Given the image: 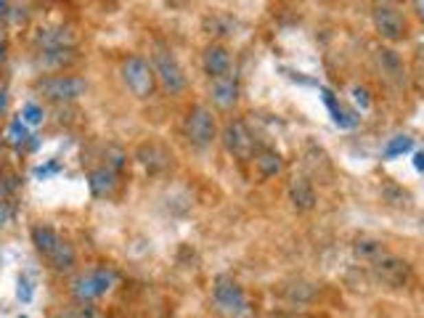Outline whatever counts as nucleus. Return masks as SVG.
<instances>
[{
	"mask_svg": "<svg viewBox=\"0 0 424 318\" xmlns=\"http://www.w3.org/2000/svg\"><path fill=\"white\" fill-rule=\"evenodd\" d=\"M32 244L35 249L51 262L54 271H72L74 262H77V255H74V247L67 239H61L51 225H35L32 228Z\"/></svg>",
	"mask_w": 424,
	"mask_h": 318,
	"instance_id": "1",
	"label": "nucleus"
},
{
	"mask_svg": "<svg viewBox=\"0 0 424 318\" xmlns=\"http://www.w3.org/2000/svg\"><path fill=\"white\" fill-rule=\"evenodd\" d=\"M212 299L218 305L225 318H244L249 313V302H247V295L239 286V281L234 276H218L215 279V286H212Z\"/></svg>",
	"mask_w": 424,
	"mask_h": 318,
	"instance_id": "2",
	"label": "nucleus"
},
{
	"mask_svg": "<svg viewBox=\"0 0 424 318\" xmlns=\"http://www.w3.org/2000/svg\"><path fill=\"white\" fill-rule=\"evenodd\" d=\"M37 91L45 95L48 101H74L88 91V82L82 77L74 75H51L37 80Z\"/></svg>",
	"mask_w": 424,
	"mask_h": 318,
	"instance_id": "3",
	"label": "nucleus"
},
{
	"mask_svg": "<svg viewBox=\"0 0 424 318\" xmlns=\"http://www.w3.org/2000/svg\"><path fill=\"white\" fill-rule=\"evenodd\" d=\"M371 19H374V27H377V32H379V38L382 40L398 43V40L406 38L408 21H406V16H403V11H401V8L390 5V3H382V5H377V8H374Z\"/></svg>",
	"mask_w": 424,
	"mask_h": 318,
	"instance_id": "4",
	"label": "nucleus"
},
{
	"mask_svg": "<svg viewBox=\"0 0 424 318\" xmlns=\"http://www.w3.org/2000/svg\"><path fill=\"white\" fill-rule=\"evenodd\" d=\"M122 80H125V85L133 91V95H138V98H148V95L154 93V69L148 67L146 58L141 56L125 58V64H122Z\"/></svg>",
	"mask_w": 424,
	"mask_h": 318,
	"instance_id": "5",
	"label": "nucleus"
},
{
	"mask_svg": "<svg viewBox=\"0 0 424 318\" xmlns=\"http://www.w3.org/2000/svg\"><path fill=\"white\" fill-rule=\"evenodd\" d=\"M186 135L197 149H207L218 135V125H215L212 112L204 109V106H194L188 112V120H186Z\"/></svg>",
	"mask_w": 424,
	"mask_h": 318,
	"instance_id": "6",
	"label": "nucleus"
},
{
	"mask_svg": "<svg viewBox=\"0 0 424 318\" xmlns=\"http://www.w3.org/2000/svg\"><path fill=\"white\" fill-rule=\"evenodd\" d=\"M151 61H154V67H151L154 77L162 80V85L170 93H181L186 88V75L181 69V64H178V58L172 56L170 51H165V48H159V51H154Z\"/></svg>",
	"mask_w": 424,
	"mask_h": 318,
	"instance_id": "7",
	"label": "nucleus"
},
{
	"mask_svg": "<svg viewBox=\"0 0 424 318\" xmlns=\"http://www.w3.org/2000/svg\"><path fill=\"white\" fill-rule=\"evenodd\" d=\"M371 271H374V276L382 281V284H390V286H403L411 276V265L406 260H401L398 255H392V252H382L377 260H371Z\"/></svg>",
	"mask_w": 424,
	"mask_h": 318,
	"instance_id": "8",
	"label": "nucleus"
},
{
	"mask_svg": "<svg viewBox=\"0 0 424 318\" xmlns=\"http://www.w3.org/2000/svg\"><path fill=\"white\" fill-rule=\"evenodd\" d=\"M111 284H114V273L107 271V268H98V271H91V273L74 279L72 292L80 302H91V299L107 295L111 289Z\"/></svg>",
	"mask_w": 424,
	"mask_h": 318,
	"instance_id": "9",
	"label": "nucleus"
},
{
	"mask_svg": "<svg viewBox=\"0 0 424 318\" xmlns=\"http://www.w3.org/2000/svg\"><path fill=\"white\" fill-rule=\"evenodd\" d=\"M223 144H225L228 154H234L236 159H252V154H255V138H252V133L247 130V125L241 120H234V122L225 125Z\"/></svg>",
	"mask_w": 424,
	"mask_h": 318,
	"instance_id": "10",
	"label": "nucleus"
},
{
	"mask_svg": "<svg viewBox=\"0 0 424 318\" xmlns=\"http://www.w3.org/2000/svg\"><path fill=\"white\" fill-rule=\"evenodd\" d=\"M202 64H204V72L212 77V80L231 75V54H228V48H225V45H221V43H212V45H207Z\"/></svg>",
	"mask_w": 424,
	"mask_h": 318,
	"instance_id": "11",
	"label": "nucleus"
},
{
	"mask_svg": "<svg viewBox=\"0 0 424 318\" xmlns=\"http://www.w3.org/2000/svg\"><path fill=\"white\" fill-rule=\"evenodd\" d=\"M210 98H212L215 106L231 109V106L239 101V82H236V77L225 75V77L212 80V85H210Z\"/></svg>",
	"mask_w": 424,
	"mask_h": 318,
	"instance_id": "12",
	"label": "nucleus"
},
{
	"mask_svg": "<svg viewBox=\"0 0 424 318\" xmlns=\"http://www.w3.org/2000/svg\"><path fill=\"white\" fill-rule=\"evenodd\" d=\"M289 196H292V205L297 209H302V212L315 207V188L305 175H295L289 181Z\"/></svg>",
	"mask_w": 424,
	"mask_h": 318,
	"instance_id": "13",
	"label": "nucleus"
},
{
	"mask_svg": "<svg viewBox=\"0 0 424 318\" xmlns=\"http://www.w3.org/2000/svg\"><path fill=\"white\" fill-rule=\"evenodd\" d=\"M37 45H43V51H56V48H72L74 32L64 27H51V30H40L37 32Z\"/></svg>",
	"mask_w": 424,
	"mask_h": 318,
	"instance_id": "14",
	"label": "nucleus"
},
{
	"mask_svg": "<svg viewBox=\"0 0 424 318\" xmlns=\"http://www.w3.org/2000/svg\"><path fill=\"white\" fill-rule=\"evenodd\" d=\"M321 98H324L326 109L332 112L334 125H339V128H355V125H358V117H355L350 109H345V106L334 98V93L329 91V88H321Z\"/></svg>",
	"mask_w": 424,
	"mask_h": 318,
	"instance_id": "15",
	"label": "nucleus"
},
{
	"mask_svg": "<svg viewBox=\"0 0 424 318\" xmlns=\"http://www.w3.org/2000/svg\"><path fill=\"white\" fill-rule=\"evenodd\" d=\"M88 186H91L96 196H109L114 186H117V175H114L111 168H96L88 175Z\"/></svg>",
	"mask_w": 424,
	"mask_h": 318,
	"instance_id": "16",
	"label": "nucleus"
},
{
	"mask_svg": "<svg viewBox=\"0 0 424 318\" xmlns=\"http://www.w3.org/2000/svg\"><path fill=\"white\" fill-rule=\"evenodd\" d=\"M138 159H141V165H146L148 170H162V168H167V162H170V154H167L162 146H157V144H146V146L138 149Z\"/></svg>",
	"mask_w": 424,
	"mask_h": 318,
	"instance_id": "17",
	"label": "nucleus"
},
{
	"mask_svg": "<svg viewBox=\"0 0 424 318\" xmlns=\"http://www.w3.org/2000/svg\"><path fill=\"white\" fill-rule=\"evenodd\" d=\"M255 165H258L263 178H274V175L281 172V157L274 154V151H263V154L255 157Z\"/></svg>",
	"mask_w": 424,
	"mask_h": 318,
	"instance_id": "18",
	"label": "nucleus"
},
{
	"mask_svg": "<svg viewBox=\"0 0 424 318\" xmlns=\"http://www.w3.org/2000/svg\"><path fill=\"white\" fill-rule=\"evenodd\" d=\"M353 252H355V258H361V260L371 262V260H377V258L385 252V244L374 242V239H361V242H355Z\"/></svg>",
	"mask_w": 424,
	"mask_h": 318,
	"instance_id": "19",
	"label": "nucleus"
},
{
	"mask_svg": "<svg viewBox=\"0 0 424 318\" xmlns=\"http://www.w3.org/2000/svg\"><path fill=\"white\" fill-rule=\"evenodd\" d=\"M414 149V141L408 138V135H398V138H392L388 146H385V159H392V157H398V154H406V151Z\"/></svg>",
	"mask_w": 424,
	"mask_h": 318,
	"instance_id": "20",
	"label": "nucleus"
},
{
	"mask_svg": "<svg viewBox=\"0 0 424 318\" xmlns=\"http://www.w3.org/2000/svg\"><path fill=\"white\" fill-rule=\"evenodd\" d=\"M40 61L45 64H67V61H74L72 48H56V51H43Z\"/></svg>",
	"mask_w": 424,
	"mask_h": 318,
	"instance_id": "21",
	"label": "nucleus"
},
{
	"mask_svg": "<svg viewBox=\"0 0 424 318\" xmlns=\"http://www.w3.org/2000/svg\"><path fill=\"white\" fill-rule=\"evenodd\" d=\"M379 64H382V69H388L392 75H403V67H401V61L395 56V51H379Z\"/></svg>",
	"mask_w": 424,
	"mask_h": 318,
	"instance_id": "22",
	"label": "nucleus"
},
{
	"mask_svg": "<svg viewBox=\"0 0 424 318\" xmlns=\"http://www.w3.org/2000/svg\"><path fill=\"white\" fill-rule=\"evenodd\" d=\"M21 122L24 125H40L43 122V109L37 104H27L24 112H21Z\"/></svg>",
	"mask_w": 424,
	"mask_h": 318,
	"instance_id": "23",
	"label": "nucleus"
},
{
	"mask_svg": "<svg viewBox=\"0 0 424 318\" xmlns=\"http://www.w3.org/2000/svg\"><path fill=\"white\" fill-rule=\"evenodd\" d=\"M8 141H11V144H24V141H27V128H24V122H21V120H14V122H11V128H8Z\"/></svg>",
	"mask_w": 424,
	"mask_h": 318,
	"instance_id": "24",
	"label": "nucleus"
},
{
	"mask_svg": "<svg viewBox=\"0 0 424 318\" xmlns=\"http://www.w3.org/2000/svg\"><path fill=\"white\" fill-rule=\"evenodd\" d=\"M56 318H96V316H93L91 308H82V305H80V308H69V310H61V313H58Z\"/></svg>",
	"mask_w": 424,
	"mask_h": 318,
	"instance_id": "25",
	"label": "nucleus"
},
{
	"mask_svg": "<svg viewBox=\"0 0 424 318\" xmlns=\"http://www.w3.org/2000/svg\"><path fill=\"white\" fill-rule=\"evenodd\" d=\"M16 295H19V299H21V302H30V299H32V286H30V281H27V279L19 281Z\"/></svg>",
	"mask_w": 424,
	"mask_h": 318,
	"instance_id": "26",
	"label": "nucleus"
},
{
	"mask_svg": "<svg viewBox=\"0 0 424 318\" xmlns=\"http://www.w3.org/2000/svg\"><path fill=\"white\" fill-rule=\"evenodd\" d=\"M353 98H355V104H361V109H369V93H366V88H353Z\"/></svg>",
	"mask_w": 424,
	"mask_h": 318,
	"instance_id": "27",
	"label": "nucleus"
},
{
	"mask_svg": "<svg viewBox=\"0 0 424 318\" xmlns=\"http://www.w3.org/2000/svg\"><path fill=\"white\" fill-rule=\"evenodd\" d=\"M8 218H11V205L8 202H0V225L8 223Z\"/></svg>",
	"mask_w": 424,
	"mask_h": 318,
	"instance_id": "28",
	"label": "nucleus"
},
{
	"mask_svg": "<svg viewBox=\"0 0 424 318\" xmlns=\"http://www.w3.org/2000/svg\"><path fill=\"white\" fill-rule=\"evenodd\" d=\"M5 106H8V91H5V88H0V114L5 112Z\"/></svg>",
	"mask_w": 424,
	"mask_h": 318,
	"instance_id": "29",
	"label": "nucleus"
},
{
	"mask_svg": "<svg viewBox=\"0 0 424 318\" xmlns=\"http://www.w3.org/2000/svg\"><path fill=\"white\" fill-rule=\"evenodd\" d=\"M414 168L419 170V172H424V151H419V154L414 157Z\"/></svg>",
	"mask_w": 424,
	"mask_h": 318,
	"instance_id": "30",
	"label": "nucleus"
},
{
	"mask_svg": "<svg viewBox=\"0 0 424 318\" xmlns=\"http://www.w3.org/2000/svg\"><path fill=\"white\" fill-rule=\"evenodd\" d=\"M414 8H416V14H419V19L424 21V0H419V3H414Z\"/></svg>",
	"mask_w": 424,
	"mask_h": 318,
	"instance_id": "31",
	"label": "nucleus"
},
{
	"mask_svg": "<svg viewBox=\"0 0 424 318\" xmlns=\"http://www.w3.org/2000/svg\"><path fill=\"white\" fill-rule=\"evenodd\" d=\"M3 61H5V45L0 43V67H3Z\"/></svg>",
	"mask_w": 424,
	"mask_h": 318,
	"instance_id": "32",
	"label": "nucleus"
},
{
	"mask_svg": "<svg viewBox=\"0 0 424 318\" xmlns=\"http://www.w3.org/2000/svg\"><path fill=\"white\" fill-rule=\"evenodd\" d=\"M5 11H8V5H5V3H0V16H5Z\"/></svg>",
	"mask_w": 424,
	"mask_h": 318,
	"instance_id": "33",
	"label": "nucleus"
}]
</instances>
